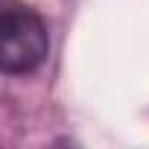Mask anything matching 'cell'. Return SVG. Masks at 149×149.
<instances>
[{
  "instance_id": "obj_1",
  "label": "cell",
  "mask_w": 149,
  "mask_h": 149,
  "mask_svg": "<svg viewBox=\"0 0 149 149\" xmlns=\"http://www.w3.org/2000/svg\"><path fill=\"white\" fill-rule=\"evenodd\" d=\"M47 50L50 38L44 21L32 9L15 3V0H6L3 15H0V64L3 70L32 73L47 58Z\"/></svg>"
}]
</instances>
